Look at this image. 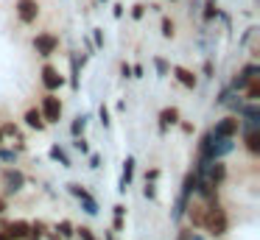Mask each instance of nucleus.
<instances>
[{"label":"nucleus","instance_id":"ddd939ff","mask_svg":"<svg viewBox=\"0 0 260 240\" xmlns=\"http://www.w3.org/2000/svg\"><path fill=\"white\" fill-rule=\"evenodd\" d=\"M132 179H135V156H126V162H123V176H120V184H118L120 193H126V187L132 184Z\"/></svg>","mask_w":260,"mask_h":240},{"label":"nucleus","instance_id":"58836bf2","mask_svg":"<svg viewBox=\"0 0 260 240\" xmlns=\"http://www.w3.org/2000/svg\"><path fill=\"white\" fill-rule=\"evenodd\" d=\"M3 212H6V198L0 195V215H3Z\"/></svg>","mask_w":260,"mask_h":240},{"label":"nucleus","instance_id":"473e14b6","mask_svg":"<svg viewBox=\"0 0 260 240\" xmlns=\"http://www.w3.org/2000/svg\"><path fill=\"white\" fill-rule=\"evenodd\" d=\"M0 131H3V134H17V126H14V123H6Z\"/></svg>","mask_w":260,"mask_h":240},{"label":"nucleus","instance_id":"5701e85b","mask_svg":"<svg viewBox=\"0 0 260 240\" xmlns=\"http://www.w3.org/2000/svg\"><path fill=\"white\" fill-rule=\"evenodd\" d=\"M159 28H162V37H165V39L174 37V22H171L168 17H162V25H159Z\"/></svg>","mask_w":260,"mask_h":240},{"label":"nucleus","instance_id":"393cba45","mask_svg":"<svg viewBox=\"0 0 260 240\" xmlns=\"http://www.w3.org/2000/svg\"><path fill=\"white\" fill-rule=\"evenodd\" d=\"M73 148H76V151H81V154H90V145H87V140H84V137H76Z\"/></svg>","mask_w":260,"mask_h":240},{"label":"nucleus","instance_id":"f03ea898","mask_svg":"<svg viewBox=\"0 0 260 240\" xmlns=\"http://www.w3.org/2000/svg\"><path fill=\"white\" fill-rule=\"evenodd\" d=\"M40 112H42V120L45 123H59V117H62V100L56 95H45Z\"/></svg>","mask_w":260,"mask_h":240},{"label":"nucleus","instance_id":"4c0bfd02","mask_svg":"<svg viewBox=\"0 0 260 240\" xmlns=\"http://www.w3.org/2000/svg\"><path fill=\"white\" fill-rule=\"evenodd\" d=\"M157 176H159V170H148V173H146V182H154Z\"/></svg>","mask_w":260,"mask_h":240},{"label":"nucleus","instance_id":"ea45409f","mask_svg":"<svg viewBox=\"0 0 260 240\" xmlns=\"http://www.w3.org/2000/svg\"><path fill=\"white\" fill-rule=\"evenodd\" d=\"M0 240H14L12 234H6V232H0Z\"/></svg>","mask_w":260,"mask_h":240},{"label":"nucleus","instance_id":"7c9ffc66","mask_svg":"<svg viewBox=\"0 0 260 240\" xmlns=\"http://www.w3.org/2000/svg\"><path fill=\"white\" fill-rule=\"evenodd\" d=\"M95 48H104V31L95 28Z\"/></svg>","mask_w":260,"mask_h":240},{"label":"nucleus","instance_id":"bb28decb","mask_svg":"<svg viewBox=\"0 0 260 240\" xmlns=\"http://www.w3.org/2000/svg\"><path fill=\"white\" fill-rule=\"evenodd\" d=\"M146 9L148 6H143V3H137L135 9H132V17H135V20H143V17H146Z\"/></svg>","mask_w":260,"mask_h":240},{"label":"nucleus","instance_id":"4468645a","mask_svg":"<svg viewBox=\"0 0 260 240\" xmlns=\"http://www.w3.org/2000/svg\"><path fill=\"white\" fill-rule=\"evenodd\" d=\"M6 234H12L14 240L28 237V221H14V223H9V226H6Z\"/></svg>","mask_w":260,"mask_h":240},{"label":"nucleus","instance_id":"aec40b11","mask_svg":"<svg viewBox=\"0 0 260 240\" xmlns=\"http://www.w3.org/2000/svg\"><path fill=\"white\" fill-rule=\"evenodd\" d=\"M56 232H59V237H62V240H68V237H73V234H76V229H73V223H70V221H62L56 226Z\"/></svg>","mask_w":260,"mask_h":240},{"label":"nucleus","instance_id":"9b49d317","mask_svg":"<svg viewBox=\"0 0 260 240\" xmlns=\"http://www.w3.org/2000/svg\"><path fill=\"white\" fill-rule=\"evenodd\" d=\"M176 123H179V109H176V106H168V109L159 112V131H168Z\"/></svg>","mask_w":260,"mask_h":240},{"label":"nucleus","instance_id":"9d476101","mask_svg":"<svg viewBox=\"0 0 260 240\" xmlns=\"http://www.w3.org/2000/svg\"><path fill=\"white\" fill-rule=\"evenodd\" d=\"M204 176H207L213 184H221V182L226 179V167L221 165L218 159H213V162H207V170H204Z\"/></svg>","mask_w":260,"mask_h":240},{"label":"nucleus","instance_id":"f704fd0d","mask_svg":"<svg viewBox=\"0 0 260 240\" xmlns=\"http://www.w3.org/2000/svg\"><path fill=\"white\" fill-rule=\"evenodd\" d=\"M120 73H123V78H129L132 76V64H126V61H123V64H120Z\"/></svg>","mask_w":260,"mask_h":240},{"label":"nucleus","instance_id":"dca6fc26","mask_svg":"<svg viewBox=\"0 0 260 240\" xmlns=\"http://www.w3.org/2000/svg\"><path fill=\"white\" fill-rule=\"evenodd\" d=\"M25 123H28L31 128H37V131H42V128L48 126V123L42 120V112L40 109H28V112H25Z\"/></svg>","mask_w":260,"mask_h":240},{"label":"nucleus","instance_id":"c9c22d12","mask_svg":"<svg viewBox=\"0 0 260 240\" xmlns=\"http://www.w3.org/2000/svg\"><path fill=\"white\" fill-rule=\"evenodd\" d=\"M204 76L213 78V61H204Z\"/></svg>","mask_w":260,"mask_h":240},{"label":"nucleus","instance_id":"72a5a7b5","mask_svg":"<svg viewBox=\"0 0 260 240\" xmlns=\"http://www.w3.org/2000/svg\"><path fill=\"white\" fill-rule=\"evenodd\" d=\"M90 167H101V156L98 154H90Z\"/></svg>","mask_w":260,"mask_h":240},{"label":"nucleus","instance_id":"0eeeda50","mask_svg":"<svg viewBox=\"0 0 260 240\" xmlns=\"http://www.w3.org/2000/svg\"><path fill=\"white\" fill-rule=\"evenodd\" d=\"M17 17L20 22H34L37 17H40V6H37V0H17Z\"/></svg>","mask_w":260,"mask_h":240},{"label":"nucleus","instance_id":"cd10ccee","mask_svg":"<svg viewBox=\"0 0 260 240\" xmlns=\"http://www.w3.org/2000/svg\"><path fill=\"white\" fill-rule=\"evenodd\" d=\"M0 159H3V162H14V159H17V154H14V151L0 148Z\"/></svg>","mask_w":260,"mask_h":240},{"label":"nucleus","instance_id":"b1692460","mask_svg":"<svg viewBox=\"0 0 260 240\" xmlns=\"http://www.w3.org/2000/svg\"><path fill=\"white\" fill-rule=\"evenodd\" d=\"M154 67H157L159 76H168V61H165V59H159V56H157V59H154Z\"/></svg>","mask_w":260,"mask_h":240},{"label":"nucleus","instance_id":"423d86ee","mask_svg":"<svg viewBox=\"0 0 260 240\" xmlns=\"http://www.w3.org/2000/svg\"><path fill=\"white\" fill-rule=\"evenodd\" d=\"M238 128H241V120L230 115V117H224V120L215 123V128H213L210 134H213V137H235Z\"/></svg>","mask_w":260,"mask_h":240},{"label":"nucleus","instance_id":"f3484780","mask_svg":"<svg viewBox=\"0 0 260 240\" xmlns=\"http://www.w3.org/2000/svg\"><path fill=\"white\" fill-rule=\"evenodd\" d=\"M87 120H90L87 115H79L73 123H70V134H73V137H81V134H84V128H87Z\"/></svg>","mask_w":260,"mask_h":240},{"label":"nucleus","instance_id":"a211bd4d","mask_svg":"<svg viewBox=\"0 0 260 240\" xmlns=\"http://www.w3.org/2000/svg\"><path fill=\"white\" fill-rule=\"evenodd\" d=\"M243 89H246V100H260V78H252Z\"/></svg>","mask_w":260,"mask_h":240},{"label":"nucleus","instance_id":"2eb2a0df","mask_svg":"<svg viewBox=\"0 0 260 240\" xmlns=\"http://www.w3.org/2000/svg\"><path fill=\"white\" fill-rule=\"evenodd\" d=\"M243 140H246V148L252 151V154H260V128H246Z\"/></svg>","mask_w":260,"mask_h":240},{"label":"nucleus","instance_id":"412c9836","mask_svg":"<svg viewBox=\"0 0 260 240\" xmlns=\"http://www.w3.org/2000/svg\"><path fill=\"white\" fill-rule=\"evenodd\" d=\"M51 159H56V162H62L64 167H70V159H68V154H64L59 145H51Z\"/></svg>","mask_w":260,"mask_h":240},{"label":"nucleus","instance_id":"20e7f679","mask_svg":"<svg viewBox=\"0 0 260 240\" xmlns=\"http://www.w3.org/2000/svg\"><path fill=\"white\" fill-rule=\"evenodd\" d=\"M56 48H59V39L53 37V33H37L34 37V50L40 56H45V59L56 53Z\"/></svg>","mask_w":260,"mask_h":240},{"label":"nucleus","instance_id":"6e6552de","mask_svg":"<svg viewBox=\"0 0 260 240\" xmlns=\"http://www.w3.org/2000/svg\"><path fill=\"white\" fill-rule=\"evenodd\" d=\"M42 84H45L48 92H53V89H59V87L64 84V76L56 70V67L45 64V67H42Z\"/></svg>","mask_w":260,"mask_h":240},{"label":"nucleus","instance_id":"7ed1b4c3","mask_svg":"<svg viewBox=\"0 0 260 240\" xmlns=\"http://www.w3.org/2000/svg\"><path fill=\"white\" fill-rule=\"evenodd\" d=\"M68 190H70V193H73L76 198L81 201V210H84L87 215H98V201L92 198V195L87 193V190L81 187V184H68Z\"/></svg>","mask_w":260,"mask_h":240},{"label":"nucleus","instance_id":"c756f323","mask_svg":"<svg viewBox=\"0 0 260 240\" xmlns=\"http://www.w3.org/2000/svg\"><path fill=\"white\" fill-rule=\"evenodd\" d=\"M98 115H101V123H104V126H109V109H107V106H101V112H98Z\"/></svg>","mask_w":260,"mask_h":240},{"label":"nucleus","instance_id":"1a4fd4ad","mask_svg":"<svg viewBox=\"0 0 260 240\" xmlns=\"http://www.w3.org/2000/svg\"><path fill=\"white\" fill-rule=\"evenodd\" d=\"M3 182H6V190L9 193H20V190L25 187V176H23V170H6L3 173Z\"/></svg>","mask_w":260,"mask_h":240},{"label":"nucleus","instance_id":"a19ab883","mask_svg":"<svg viewBox=\"0 0 260 240\" xmlns=\"http://www.w3.org/2000/svg\"><path fill=\"white\" fill-rule=\"evenodd\" d=\"M187 240H204V237H202V234H193L190 232V237H187Z\"/></svg>","mask_w":260,"mask_h":240},{"label":"nucleus","instance_id":"6ab92c4d","mask_svg":"<svg viewBox=\"0 0 260 240\" xmlns=\"http://www.w3.org/2000/svg\"><path fill=\"white\" fill-rule=\"evenodd\" d=\"M45 237V223L37 221V223H28V240H42Z\"/></svg>","mask_w":260,"mask_h":240},{"label":"nucleus","instance_id":"f257e3e1","mask_svg":"<svg viewBox=\"0 0 260 240\" xmlns=\"http://www.w3.org/2000/svg\"><path fill=\"white\" fill-rule=\"evenodd\" d=\"M202 223L207 226V232L213 234V237H221V234L226 232V212L218 207V198L207 201V210H204Z\"/></svg>","mask_w":260,"mask_h":240},{"label":"nucleus","instance_id":"a878e982","mask_svg":"<svg viewBox=\"0 0 260 240\" xmlns=\"http://www.w3.org/2000/svg\"><path fill=\"white\" fill-rule=\"evenodd\" d=\"M76 234H79L81 240H95V234H92V229H87V226H79V229H76Z\"/></svg>","mask_w":260,"mask_h":240},{"label":"nucleus","instance_id":"4be33fe9","mask_svg":"<svg viewBox=\"0 0 260 240\" xmlns=\"http://www.w3.org/2000/svg\"><path fill=\"white\" fill-rule=\"evenodd\" d=\"M218 17V9H215V0H207V6H204V20H215Z\"/></svg>","mask_w":260,"mask_h":240},{"label":"nucleus","instance_id":"f8f14e48","mask_svg":"<svg viewBox=\"0 0 260 240\" xmlns=\"http://www.w3.org/2000/svg\"><path fill=\"white\" fill-rule=\"evenodd\" d=\"M174 76H176V81H179L182 87H187V89H196L199 78H196V73H190L187 67H174Z\"/></svg>","mask_w":260,"mask_h":240},{"label":"nucleus","instance_id":"e433bc0d","mask_svg":"<svg viewBox=\"0 0 260 240\" xmlns=\"http://www.w3.org/2000/svg\"><path fill=\"white\" fill-rule=\"evenodd\" d=\"M132 76L140 78V76H143V67H140V64H135V67H132Z\"/></svg>","mask_w":260,"mask_h":240},{"label":"nucleus","instance_id":"c85d7f7f","mask_svg":"<svg viewBox=\"0 0 260 240\" xmlns=\"http://www.w3.org/2000/svg\"><path fill=\"white\" fill-rule=\"evenodd\" d=\"M143 195H146V198H154V195H157V190H154V184H148V182H146V190H143Z\"/></svg>","mask_w":260,"mask_h":240},{"label":"nucleus","instance_id":"79ce46f5","mask_svg":"<svg viewBox=\"0 0 260 240\" xmlns=\"http://www.w3.org/2000/svg\"><path fill=\"white\" fill-rule=\"evenodd\" d=\"M0 143H3V131H0Z\"/></svg>","mask_w":260,"mask_h":240},{"label":"nucleus","instance_id":"2f4dec72","mask_svg":"<svg viewBox=\"0 0 260 240\" xmlns=\"http://www.w3.org/2000/svg\"><path fill=\"white\" fill-rule=\"evenodd\" d=\"M112 226H115V232H123V215H115V223H112Z\"/></svg>","mask_w":260,"mask_h":240},{"label":"nucleus","instance_id":"39448f33","mask_svg":"<svg viewBox=\"0 0 260 240\" xmlns=\"http://www.w3.org/2000/svg\"><path fill=\"white\" fill-rule=\"evenodd\" d=\"M238 115L243 117V120H241L243 128H260V106H257V100H249V104H243Z\"/></svg>","mask_w":260,"mask_h":240}]
</instances>
